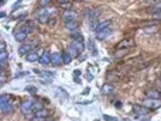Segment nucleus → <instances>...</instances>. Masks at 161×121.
I'll use <instances>...</instances> for the list:
<instances>
[{"label": "nucleus", "mask_w": 161, "mask_h": 121, "mask_svg": "<svg viewBox=\"0 0 161 121\" xmlns=\"http://www.w3.org/2000/svg\"><path fill=\"white\" fill-rule=\"evenodd\" d=\"M146 96L148 97V99H160V97H161V93L158 92L157 89H153V90H147Z\"/></svg>", "instance_id": "15"}, {"label": "nucleus", "mask_w": 161, "mask_h": 121, "mask_svg": "<svg viewBox=\"0 0 161 121\" xmlns=\"http://www.w3.org/2000/svg\"><path fill=\"white\" fill-rule=\"evenodd\" d=\"M103 120H105V121H119L117 118L112 117V116H107V114H105V116H103Z\"/></svg>", "instance_id": "30"}, {"label": "nucleus", "mask_w": 161, "mask_h": 121, "mask_svg": "<svg viewBox=\"0 0 161 121\" xmlns=\"http://www.w3.org/2000/svg\"><path fill=\"white\" fill-rule=\"evenodd\" d=\"M52 0H40L38 2V4H40V7H48L50 4H51Z\"/></svg>", "instance_id": "27"}, {"label": "nucleus", "mask_w": 161, "mask_h": 121, "mask_svg": "<svg viewBox=\"0 0 161 121\" xmlns=\"http://www.w3.org/2000/svg\"><path fill=\"white\" fill-rule=\"evenodd\" d=\"M38 45V41H34V42H23L18 48V54L20 55H28L30 52H33V49Z\"/></svg>", "instance_id": "3"}, {"label": "nucleus", "mask_w": 161, "mask_h": 121, "mask_svg": "<svg viewBox=\"0 0 161 121\" xmlns=\"http://www.w3.org/2000/svg\"><path fill=\"white\" fill-rule=\"evenodd\" d=\"M58 92H61V93H62L65 99H69V94H68V92H66V90H64L62 87H58Z\"/></svg>", "instance_id": "31"}, {"label": "nucleus", "mask_w": 161, "mask_h": 121, "mask_svg": "<svg viewBox=\"0 0 161 121\" xmlns=\"http://www.w3.org/2000/svg\"><path fill=\"white\" fill-rule=\"evenodd\" d=\"M114 107H116V109H122V103L120 101H116V103H114Z\"/></svg>", "instance_id": "36"}, {"label": "nucleus", "mask_w": 161, "mask_h": 121, "mask_svg": "<svg viewBox=\"0 0 161 121\" xmlns=\"http://www.w3.org/2000/svg\"><path fill=\"white\" fill-rule=\"evenodd\" d=\"M110 27V21L107 20V21H103V23H100V24H98V27H96V33H100V31H103V30H106V28H109Z\"/></svg>", "instance_id": "20"}, {"label": "nucleus", "mask_w": 161, "mask_h": 121, "mask_svg": "<svg viewBox=\"0 0 161 121\" xmlns=\"http://www.w3.org/2000/svg\"><path fill=\"white\" fill-rule=\"evenodd\" d=\"M110 33H112L110 27H109V28H106V30H103V31H100V33H96V40H99V41L105 40V38H106Z\"/></svg>", "instance_id": "17"}, {"label": "nucleus", "mask_w": 161, "mask_h": 121, "mask_svg": "<svg viewBox=\"0 0 161 121\" xmlns=\"http://www.w3.org/2000/svg\"><path fill=\"white\" fill-rule=\"evenodd\" d=\"M0 51H6V45H4V41H2V44H0Z\"/></svg>", "instance_id": "35"}, {"label": "nucleus", "mask_w": 161, "mask_h": 121, "mask_svg": "<svg viewBox=\"0 0 161 121\" xmlns=\"http://www.w3.org/2000/svg\"><path fill=\"white\" fill-rule=\"evenodd\" d=\"M40 58H41V55L37 51H33V52H30L28 55H26V61H27V62H38Z\"/></svg>", "instance_id": "13"}, {"label": "nucleus", "mask_w": 161, "mask_h": 121, "mask_svg": "<svg viewBox=\"0 0 161 121\" xmlns=\"http://www.w3.org/2000/svg\"><path fill=\"white\" fill-rule=\"evenodd\" d=\"M66 51L69 52V54H71V56H72V58H73V59H77V58H78V56H79V54H80V51H79V49H78V48H77V47H73V45H72V44H71V45H69V47L66 48Z\"/></svg>", "instance_id": "14"}, {"label": "nucleus", "mask_w": 161, "mask_h": 121, "mask_svg": "<svg viewBox=\"0 0 161 121\" xmlns=\"http://www.w3.org/2000/svg\"><path fill=\"white\" fill-rule=\"evenodd\" d=\"M88 93H89V89H85V90H84V92H82V94H88Z\"/></svg>", "instance_id": "40"}, {"label": "nucleus", "mask_w": 161, "mask_h": 121, "mask_svg": "<svg viewBox=\"0 0 161 121\" xmlns=\"http://www.w3.org/2000/svg\"><path fill=\"white\" fill-rule=\"evenodd\" d=\"M33 107H34V100H26V101L21 103L20 110L27 118H36V113H34Z\"/></svg>", "instance_id": "1"}, {"label": "nucleus", "mask_w": 161, "mask_h": 121, "mask_svg": "<svg viewBox=\"0 0 161 121\" xmlns=\"http://www.w3.org/2000/svg\"><path fill=\"white\" fill-rule=\"evenodd\" d=\"M91 100H88V101H79V103H78V104H80V106H85V104H91Z\"/></svg>", "instance_id": "34"}, {"label": "nucleus", "mask_w": 161, "mask_h": 121, "mask_svg": "<svg viewBox=\"0 0 161 121\" xmlns=\"http://www.w3.org/2000/svg\"><path fill=\"white\" fill-rule=\"evenodd\" d=\"M41 121H52V120H50V118H45V120H41Z\"/></svg>", "instance_id": "42"}, {"label": "nucleus", "mask_w": 161, "mask_h": 121, "mask_svg": "<svg viewBox=\"0 0 161 121\" xmlns=\"http://www.w3.org/2000/svg\"><path fill=\"white\" fill-rule=\"evenodd\" d=\"M89 48L92 49V54H93V55H98V51H96L95 45H93V40H89Z\"/></svg>", "instance_id": "29"}, {"label": "nucleus", "mask_w": 161, "mask_h": 121, "mask_svg": "<svg viewBox=\"0 0 161 121\" xmlns=\"http://www.w3.org/2000/svg\"><path fill=\"white\" fill-rule=\"evenodd\" d=\"M133 110H134L136 118H140L141 116H146V114H148V111H150L146 106H139V104H134V106H133Z\"/></svg>", "instance_id": "7"}, {"label": "nucleus", "mask_w": 161, "mask_h": 121, "mask_svg": "<svg viewBox=\"0 0 161 121\" xmlns=\"http://www.w3.org/2000/svg\"><path fill=\"white\" fill-rule=\"evenodd\" d=\"M65 27L69 30V31L75 33V31H78V27H79V24H78V21H71V23H65Z\"/></svg>", "instance_id": "19"}, {"label": "nucleus", "mask_w": 161, "mask_h": 121, "mask_svg": "<svg viewBox=\"0 0 161 121\" xmlns=\"http://www.w3.org/2000/svg\"><path fill=\"white\" fill-rule=\"evenodd\" d=\"M33 72L37 75V76L43 77L44 80L43 83L47 84V83H52V77H54V72H48V70H40V69H33Z\"/></svg>", "instance_id": "4"}, {"label": "nucleus", "mask_w": 161, "mask_h": 121, "mask_svg": "<svg viewBox=\"0 0 161 121\" xmlns=\"http://www.w3.org/2000/svg\"><path fill=\"white\" fill-rule=\"evenodd\" d=\"M153 19L155 20V21H160L161 20V11L160 13H153Z\"/></svg>", "instance_id": "32"}, {"label": "nucleus", "mask_w": 161, "mask_h": 121, "mask_svg": "<svg viewBox=\"0 0 161 121\" xmlns=\"http://www.w3.org/2000/svg\"><path fill=\"white\" fill-rule=\"evenodd\" d=\"M146 2H153L154 4H155V3H161V0H146Z\"/></svg>", "instance_id": "38"}, {"label": "nucleus", "mask_w": 161, "mask_h": 121, "mask_svg": "<svg viewBox=\"0 0 161 121\" xmlns=\"http://www.w3.org/2000/svg\"><path fill=\"white\" fill-rule=\"evenodd\" d=\"M71 2H72V0H57V4H58L61 9L71 10Z\"/></svg>", "instance_id": "18"}, {"label": "nucleus", "mask_w": 161, "mask_h": 121, "mask_svg": "<svg viewBox=\"0 0 161 121\" xmlns=\"http://www.w3.org/2000/svg\"><path fill=\"white\" fill-rule=\"evenodd\" d=\"M41 109H44V107H43V104H41L40 101H34V107H33L34 113H36V111H38V110H41Z\"/></svg>", "instance_id": "28"}, {"label": "nucleus", "mask_w": 161, "mask_h": 121, "mask_svg": "<svg viewBox=\"0 0 161 121\" xmlns=\"http://www.w3.org/2000/svg\"><path fill=\"white\" fill-rule=\"evenodd\" d=\"M129 51H130V48H122V49H116V51H114V55H113V56H114L116 59H119V58H122V56L127 55Z\"/></svg>", "instance_id": "16"}, {"label": "nucleus", "mask_w": 161, "mask_h": 121, "mask_svg": "<svg viewBox=\"0 0 161 121\" xmlns=\"http://www.w3.org/2000/svg\"><path fill=\"white\" fill-rule=\"evenodd\" d=\"M51 14H54V11L50 10L48 7H43L40 11H38V14H37V20H38L41 24L50 23V17H51Z\"/></svg>", "instance_id": "2"}, {"label": "nucleus", "mask_w": 161, "mask_h": 121, "mask_svg": "<svg viewBox=\"0 0 161 121\" xmlns=\"http://www.w3.org/2000/svg\"><path fill=\"white\" fill-rule=\"evenodd\" d=\"M134 47V41L132 40V38H123V40L119 42V44L116 45V48L114 49H122V48H132Z\"/></svg>", "instance_id": "9"}, {"label": "nucleus", "mask_w": 161, "mask_h": 121, "mask_svg": "<svg viewBox=\"0 0 161 121\" xmlns=\"http://www.w3.org/2000/svg\"><path fill=\"white\" fill-rule=\"evenodd\" d=\"M72 45H73V47H77L80 52H84V49H85V44H84V42H78V41H72Z\"/></svg>", "instance_id": "26"}, {"label": "nucleus", "mask_w": 161, "mask_h": 121, "mask_svg": "<svg viewBox=\"0 0 161 121\" xmlns=\"http://www.w3.org/2000/svg\"><path fill=\"white\" fill-rule=\"evenodd\" d=\"M77 19H78L77 11H73V10H65V11L62 13V20H64V23L77 21Z\"/></svg>", "instance_id": "6"}, {"label": "nucleus", "mask_w": 161, "mask_h": 121, "mask_svg": "<svg viewBox=\"0 0 161 121\" xmlns=\"http://www.w3.org/2000/svg\"><path fill=\"white\" fill-rule=\"evenodd\" d=\"M86 79H88V80H92V75H86Z\"/></svg>", "instance_id": "41"}, {"label": "nucleus", "mask_w": 161, "mask_h": 121, "mask_svg": "<svg viewBox=\"0 0 161 121\" xmlns=\"http://www.w3.org/2000/svg\"><path fill=\"white\" fill-rule=\"evenodd\" d=\"M73 75H75V76H79V75H80V70H79V69H75V70H73Z\"/></svg>", "instance_id": "37"}, {"label": "nucleus", "mask_w": 161, "mask_h": 121, "mask_svg": "<svg viewBox=\"0 0 161 121\" xmlns=\"http://www.w3.org/2000/svg\"><path fill=\"white\" fill-rule=\"evenodd\" d=\"M7 103H10V97H9V94L3 93V94L0 96V106H4V104H7Z\"/></svg>", "instance_id": "24"}, {"label": "nucleus", "mask_w": 161, "mask_h": 121, "mask_svg": "<svg viewBox=\"0 0 161 121\" xmlns=\"http://www.w3.org/2000/svg\"><path fill=\"white\" fill-rule=\"evenodd\" d=\"M38 62H40L41 65H44V66H47V65L51 63V52H50V49H45V51L41 54V58H40Z\"/></svg>", "instance_id": "10"}, {"label": "nucleus", "mask_w": 161, "mask_h": 121, "mask_svg": "<svg viewBox=\"0 0 161 121\" xmlns=\"http://www.w3.org/2000/svg\"><path fill=\"white\" fill-rule=\"evenodd\" d=\"M114 90V87L112 86V84H105L102 87V94H112Z\"/></svg>", "instance_id": "22"}, {"label": "nucleus", "mask_w": 161, "mask_h": 121, "mask_svg": "<svg viewBox=\"0 0 161 121\" xmlns=\"http://www.w3.org/2000/svg\"><path fill=\"white\" fill-rule=\"evenodd\" d=\"M48 116H50V111H48L47 109H41V110L36 111V118H34V121L45 120V118H48Z\"/></svg>", "instance_id": "12"}, {"label": "nucleus", "mask_w": 161, "mask_h": 121, "mask_svg": "<svg viewBox=\"0 0 161 121\" xmlns=\"http://www.w3.org/2000/svg\"><path fill=\"white\" fill-rule=\"evenodd\" d=\"M148 11H150V13H160L161 11V3H155L154 6H151V7L148 9Z\"/></svg>", "instance_id": "25"}, {"label": "nucleus", "mask_w": 161, "mask_h": 121, "mask_svg": "<svg viewBox=\"0 0 161 121\" xmlns=\"http://www.w3.org/2000/svg\"><path fill=\"white\" fill-rule=\"evenodd\" d=\"M71 38H72L73 41H78V42H84V37H82V34L78 33V31H75V33L71 34Z\"/></svg>", "instance_id": "23"}, {"label": "nucleus", "mask_w": 161, "mask_h": 121, "mask_svg": "<svg viewBox=\"0 0 161 121\" xmlns=\"http://www.w3.org/2000/svg\"><path fill=\"white\" fill-rule=\"evenodd\" d=\"M55 23H57V21H55V19L50 20V24H51V26H55Z\"/></svg>", "instance_id": "39"}, {"label": "nucleus", "mask_w": 161, "mask_h": 121, "mask_svg": "<svg viewBox=\"0 0 161 121\" xmlns=\"http://www.w3.org/2000/svg\"><path fill=\"white\" fill-rule=\"evenodd\" d=\"M27 92L31 93V94H36V93H37V89H36V87H27Z\"/></svg>", "instance_id": "33"}, {"label": "nucleus", "mask_w": 161, "mask_h": 121, "mask_svg": "<svg viewBox=\"0 0 161 121\" xmlns=\"http://www.w3.org/2000/svg\"><path fill=\"white\" fill-rule=\"evenodd\" d=\"M143 106H146L148 110H155V109H158V107L161 106V100L160 99H148V97H147V99L144 100Z\"/></svg>", "instance_id": "5"}, {"label": "nucleus", "mask_w": 161, "mask_h": 121, "mask_svg": "<svg viewBox=\"0 0 161 121\" xmlns=\"http://www.w3.org/2000/svg\"><path fill=\"white\" fill-rule=\"evenodd\" d=\"M62 63H64L62 54H59V52H52L51 54V65L59 66V65H62Z\"/></svg>", "instance_id": "11"}, {"label": "nucleus", "mask_w": 161, "mask_h": 121, "mask_svg": "<svg viewBox=\"0 0 161 121\" xmlns=\"http://www.w3.org/2000/svg\"><path fill=\"white\" fill-rule=\"evenodd\" d=\"M72 56H71V54L68 51H64L62 52V61H64V63H65V65H69L71 62H72Z\"/></svg>", "instance_id": "21"}, {"label": "nucleus", "mask_w": 161, "mask_h": 121, "mask_svg": "<svg viewBox=\"0 0 161 121\" xmlns=\"http://www.w3.org/2000/svg\"><path fill=\"white\" fill-rule=\"evenodd\" d=\"M73 2H82V0H73Z\"/></svg>", "instance_id": "43"}, {"label": "nucleus", "mask_w": 161, "mask_h": 121, "mask_svg": "<svg viewBox=\"0 0 161 121\" xmlns=\"http://www.w3.org/2000/svg\"><path fill=\"white\" fill-rule=\"evenodd\" d=\"M28 38V33H27L26 30H23V28H20V30H17L14 33V40L17 41V42H26V40Z\"/></svg>", "instance_id": "8"}]
</instances>
